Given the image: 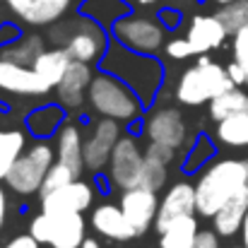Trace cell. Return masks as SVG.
<instances>
[{
  "instance_id": "cell-30",
  "label": "cell",
  "mask_w": 248,
  "mask_h": 248,
  "mask_svg": "<svg viewBox=\"0 0 248 248\" xmlns=\"http://www.w3.org/2000/svg\"><path fill=\"white\" fill-rule=\"evenodd\" d=\"M145 157L152 159V162L169 164L171 157H173V147H166V145H159V142H150V147L145 150Z\"/></svg>"
},
{
  "instance_id": "cell-6",
  "label": "cell",
  "mask_w": 248,
  "mask_h": 248,
  "mask_svg": "<svg viewBox=\"0 0 248 248\" xmlns=\"http://www.w3.org/2000/svg\"><path fill=\"white\" fill-rule=\"evenodd\" d=\"M113 34L121 44H125L130 51L138 53H155L164 44V24L142 15H130L118 19L113 24Z\"/></svg>"
},
{
  "instance_id": "cell-35",
  "label": "cell",
  "mask_w": 248,
  "mask_h": 248,
  "mask_svg": "<svg viewBox=\"0 0 248 248\" xmlns=\"http://www.w3.org/2000/svg\"><path fill=\"white\" fill-rule=\"evenodd\" d=\"M5 217H7V195H5V190L0 186V229L5 227Z\"/></svg>"
},
{
  "instance_id": "cell-11",
  "label": "cell",
  "mask_w": 248,
  "mask_h": 248,
  "mask_svg": "<svg viewBox=\"0 0 248 248\" xmlns=\"http://www.w3.org/2000/svg\"><path fill=\"white\" fill-rule=\"evenodd\" d=\"M198 212V198H195V186L193 183H176L166 190L164 200L159 202V212H157V219H155V229L157 232H164L166 227L178 219V217H188Z\"/></svg>"
},
{
  "instance_id": "cell-13",
  "label": "cell",
  "mask_w": 248,
  "mask_h": 248,
  "mask_svg": "<svg viewBox=\"0 0 248 248\" xmlns=\"http://www.w3.org/2000/svg\"><path fill=\"white\" fill-rule=\"evenodd\" d=\"M147 138L150 142H159L166 147H181L186 140V121L178 108H157L147 118Z\"/></svg>"
},
{
  "instance_id": "cell-26",
  "label": "cell",
  "mask_w": 248,
  "mask_h": 248,
  "mask_svg": "<svg viewBox=\"0 0 248 248\" xmlns=\"http://www.w3.org/2000/svg\"><path fill=\"white\" fill-rule=\"evenodd\" d=\"M215 15L222 19V24L227 27V31L234 36L239 29L248 27V0H232V2H224Z\"/></svg>"
},
{
  "instance_id": "cell-39",
  "label": "cell",
  "mask_w": 248,
  "mask_h": 248,
  "mask_svg": "<svg viewBox=\"0 0 248 248\" xmlns=\"http://www.w3.org/2000/svg\"><path fill=\"white\" fill-rule=\"evenodd\" d=\"M217 2H219V5H224V2H232V0H217Z\"/></svg>"
},
{
  "instance_id": "cell-41",
  "label": "cell",
  "mask_w": 248,
  "mask_h": 248,
  "mask_svg": "<svg viewBox=\"0 0 248 248\" xmlns=\"http://www.w3.org/2000/svg\"><path fill=\"white\" fill-rule=\"evenodd\" d=\"M133 2H135V0H133Z\"/></svg>"
},
{
  "instance_id": "cell-3",
  "label": "cell",
  "mask_w": 248,
  "mask_h": 248,
  "mask_svg": "<svg viewBox=\"0 0 248 248\" xmlns=\"http://www.w3.org/2000/svg\"><path fill=\"white\" fill-rule=\"evenodd\" d=\"M89 104L96 113L113 118V121H133L140 113V101L138 96L121 82L106 73L92 78L89 84Z\"/></svg>"
},
{
  "instance_id": "cell-8",
  "label": "cell",
  "mask_w": 248,
  "mask_h": 248,
  "mask_svg": "<svg viewBox=\"0 0 248 248\" xmlns=\"http://www.w3.org/2000/svg\"><path fill=\"white\" fill-rule=\"evenodd\" d=\"M145 169V155L140 152L138 142L133 138H121L113 147V155L108 159V178L116 188L128 190L140 186V176Z\"/></svg>"
},
{
  "instance_id": "cell-27",
  "label": "cell",
  "mask_w": 248,
  "mask_h": 248,
  "mask_svg": "<svg viewBox=\"0 0 248 248\" xmlns=\"http://www.w3.org/2000/svg\"><path fill=\"white\" fill-rule=\"evenodd\" d=\"M75 178H80L70 166L65 164H53L51 166V171L46 173V178H44V186H41V190H39V195L44 198V195H48V193H53V190H58V188H63V186H68L70 181H75Z\"/></svg>"
},
{
  "instance_id": "cell-25",
  "label": "cell",
  "mask_w": 248,
  "mask_h": 248,
  "mask_svg": "<svg viewBox=\"0 0 248 248\" xmlns=\"http://www.w3.org/2000/svg\"><path fill=\"white\" fill-rule=\"evenodd\" d=\"M24 152V133L19 130H0V178L10 173L12 164Z\"/></svg>"
},
{
  "instance_id": "cell-19",
  "label": "cell",
  "mask_w": 248,
  "mask_h": 248,
  "mask_svg": "<svg viewBox=\"0 0 248 248\" xmlns=\"http://www.w3.org/2000/svg\"><path fill=\"white\" fill-rule=\"evenodd\" d=\"M82 135H80V128L75 125H63L58 130V140H56V155H58V162L65 166H70L78 176H82L84 169V155H82Z\"/></svg>"
},
{
  "instance_id": "cell-33",
  "label": "cell",
  "mask_w": 248,
  "mask_h": 248,
  "mask_svg": "<svg viewBox=\"0 0 248 248\" xmlns=\"http://www.w3.org/2000/svg\"><path fill=\"white\" fill-rule=\"evenodd\" d=\"M0 248H39V241L31 234H22V236H15L10 244H5Z\"/></svg>"
},
{
  "instance_id": "cell-20",
  "label": "cell",
  "mask_w": 248,
  "mask_h": 248,
  "mask_svg": "<svg viewBox=\"0 0 248 248\" xmlns=\"http://www.w3.org/2000/svg\"><path fill=\"white\" fill-rule=\"evenodd\" d=\"M73 63V56L68 53V48H53V51H44L36 61H34V70L39 73V78L48 84L51 89L58 87V82L63 80L68 65Z\"/></svg>"
},
{
  "instance_id": "cell-12",
  "label": "cell",
  "mask_w": 248,
  "mask_h": 248,
  "mask_svg": "<svg viewBox=\"0 0 248 248\" xmlns=\"http://www.w3.org/2000/svg\"><path fill=\"white\" fill-rule=\"evenodd\" d=\"M0 89L10 92V94L36 96V94H46L51 87L39 78V73L34 68L0 58Z\"/></svg>"
},
{
  "instance_id": "cell-34",
  "label": "cell",
  "mask_w": 248,
  "mask_h": 248,
  "mask_svg": "<svg viewBox=\"0 0 248 248\" xmlns=\"http://www.w3.org/2000/svg\"><path fill=\"white\" fill-rule=\"evenodd\" d=\"M227 73H229V78L234 80V84L236 87H241V84H248V80H246V73H244V68L236 63V61H232L229 65H227Z\"/></svg>"
},
{
  "instance_id": "cell-15",
  "label": "cell",
  "mask_w": 248,
  "mask_h": 248,
  "mask_svg": "<svg viewBox=\"0 0 248 248\" xmlns=\"http://www.w3.org/2000/svg\"><path fill=\"white\" fill-rule=\"evenodd\" d=\"M229 36L227 27L222 24V19L217 15H195L190 27H188V41L193 46L195 56L210 53L215 48H219L224 44V39Z\"/></svg>"
},
{
  "instance_id": "cell-18",
  "label": "cell",
  "mask_w": 248,
  "mask_h": 248,
  "mask_svg": "<svg viewBox=\"0 0 248 248\" xmlns=\"http://www.w3.org/2000/svg\"><path fill=\"white\" fill-rule=\"evenodd\" d=\"M246 215H248V186L241 188L232 200H227L217 210V215L212 217V227H215V232L219 236L229 239V236H234V234L241 232Z\"/></svg>"
},
{
  "instance_id": "cell-21",
  "label": "cell",
  "mask_w": 248,
  "mask_h": 248,
  "mask_svg": "<svg viewBox=\"0 0 248 248\" xmlns=\"http://www.w3.org/2000/svg\"><path fill=\"white\" fill-rule=\"evenodd\" d=\"M200 229L193 215L173 219L164 232H159V248H193Z\"/></svg>"
},
{
  "instance_id": "cell-29",
  "label": "cell",
  "mask_w": 248,
  "mask_h": 248,
  "mask_svg": "<svg viewBox=\"0 0 248 248\" xmlns=\"http://www.w3.org/2000/svg\"><path fill=\"white\" fill-rule=\"evenodd\" d=\"M232 53H234V61L244 68L246 73V80H248V27L239 29L234 34V41H232Z\"/></svg>"
},
{
  "instance_id": "cell-16",
  "label": "cell",
  "mask_w": 248,
  "mask_h": 248,
  "mask_svg": "<svg viewBox=\"0 0 248 248\" xmlns=\"http://www.w3.org/2000/svg\"><path fill=\"white\" fill-rule=\"evenodd\" d=\"M92 227L96 234L111 239V241H130L138 236V229L130 224L125 212L118 205H99L92 212Z\"/></svg>"
},
{
  "instance_id": "cell-1",
  "label": "cell",
  "mask_w": 248,
  "mask_h": 248,
  "mask_svg": "<svg viewBox=\"0 0 248 248\" xmlns=\"http://www.w3.org/2000/svg\"><path fill=\"white\" fill-rule=\"evenodd\" d=\"M246 186H248L246 162H236V159L215 162L195 183L198 215L212 219L217 215V210Z\"/></svg>"
},
{
  "instance_id": "cell-5",
  "label": "cell",
  "mask_w": 248,
  "mask_h": 248,
  "mask_svg": "<svg viewBox=\"0 0 248 248\" xmlns=\"http://www.w3.org/2000/svg\"><path fill=\"white\" fill-rule=\"evenodd\" d=\"M51 166H53V150L46 142H36L27 152H22V157L12 164L10 173L5 176V183L19 195L39 193Z\"/></svg>"
},
{
  "instance_id": "cell-24",
  "label": "cell",
  "mask_w": 248,
  "mask_h": 248,
  "mask_svg": "<svg viewBox=\"0 0 248 248\" xmlns=\"http://www.w3.org/2000/svg\"><path fill=\"white\" fill-rule=\"evenodd\" d=\"M41 53H44V39L36 36V34H31V36H24V39H19V41L5 46V48L0 51V58H7V61H12V63H19V65H29V68H31L34 61H36Z\"/></svg>"
},
{
  "instance_id": "cell-40",
  "label": "cell",
  "mask_w": 248,
  "mask_h": 248,
  "mask_svg": "<svg viewBox=\"0 0 248 248\" xmlns=\"http://www.w3.org/2000/svg\"><path fill=\"white\" fill-rule=\"evenodd\" d=\"M246 169H248V159H246Z\"/></svg>"
},
{
  "instance_id": "cell-31",
  "label": "cell",
  "mask_w": 248,
  "mask_h": 248,
  "mask_svg": "<svg viewBox=\"0 0 248 248\" xmlns=\"http://www.w3.org/2000/svg\"><path fill=\"white\" fill-rule=\"evenodd\" d=\"M166 53H169L171 58H178V61H181V58H188V56H195L188 39H173V41L166 46Z\"/></svg>"
},
{
  "instance_id": "cell-22",
  "label": "cell",
  "mask_w": 248,
  "mask_h": 248,
  "mask_svg": "<svg viewBox=\"0 0 248 248\" xmlns=\"http://www.w3.org/2000/svg\"><path fill=\"white\" fill-rule=\"evenodd\" d=\"M248 111V94L239 87H232L227 92H222L219 96H215L210 101V118L212 121H224L229 116H236V113H246Z\"/></svg>"
},
{
  "instance_id": "cell-17",
  "label": "cell",
  "mask_w": 248,
  "mask_h": 248,
  "mask_svg": "<svg viewBox=\"0 0 248 248\" xmlns=\"http://www.w3.org/2000/svg\"><path fill=\"white\" fill-rule=\"evenodd\" d=\"M89 84H92V70L89 65L82 61H75L68 65L63 80L58 82V99L63 101V106L68 108H78L84 99V92H89Z\"/></svg>"
},
{
  "instance_id": "cell-14",
  "label": "cell",
  "mask_w": 248,
  "mask_h": 248,
  "mask_svg": "<svg viewBox=\"0 0 248 248\" xmlns=\"http://www.w3.org/2000/svg\"><path fill=\"white\" fill-rule=\"evenodd\" d=\"M92 200H94L92 186L75 178L68 186L44 195L41 207H44V212H84L92 205Z\"/></svg>"
},
{
  "instance_id": "cell-36",
  "label": "cell",
  "mask_w": 248,
  "mask_h": 248,
  "mask_svg": "<svg viewBox=\"0 0 248 248\" xmlns=\"http://www.w3.org/2000/svg\"><path fill=\"white\" fill-rule=\"evenodd\" d=\"M241 241H244V248H248V215L244 219V227H241Z\"/></svg>"
},
{
  "instance_id": "cell-10",
  "label": "cell",
  "mask_w": 248,
  "mask_h": 248,
  "mask_svg": "<svg viewBox=\"0 0 248 248\" xmlns=\"http://www.w3.org/2000/svg\"><path fill=\"white\" fill-rule=\"evenodd\" d=\"M121 210L125 212V217L130 219V224L138 229V234H145L159 212V202H157V193L142 186L128 188L121 195Z\"/></svg>"
},
{
  "instance_id": "cell-7",
  "label": "cell",
  "mask_w": 248,
  "mask_h": 248,
  "mask_svg": "<svg viewBox=\"0 0 248 248\" xmlns=\"http://www.w3.org/2000/svg\"><path fill=\"white\" fill-rule=\"evenodd\" d=\"M63 36L58 34L56 39H63V48H68V53L75 61L92 63L94 58L101 56L104 51V31L99 24H94L92 19H73L63 24Z\"/></svg>"
},
{
  "instance_id": "cell-9",
  "label": "cell",
  "mask_w": 248,
  "mask_h": 248,
  "mask_svg": "<svg viewBox=\"0 0 248 248\" xmlns=\"http://www.w3.org/2000/svg\"><path fill=\"white\" fill-rule=\"evenodd\" d=\"M121 140V125L113 118H101L99 123H94L92 135L84 140L82 155H84V166L92 171H99L104 166H108V159L113 155L116 142Z\"/></svg>"
},
{
  "instance_id": "cell-38",
  "label": "cell",
  "mask_w": 248,
  "mask_h": 248,
  "mask_svg": "<svg viewBox=\"0 0 248 248\" xmlns=\"http://www.w3.org/2000/svg\"><path fill=\"white\" fill-rule=\"evenodd\" d=\"M138 5H152V2H157V0H135Z\"/></svg>"
},
{
  "instance_id": "cell-37",
  "label": "cell",
  "mask_w": 248,
  "mask_h": 248,
  "mask_svg": "<svg viewBox=\"0 0 248 248\" xmlns=\"http://www.w3.org/2000/svg\"><path fill=\"white\" fill-rule=\"evenodd\" d=\"M80 248H101V246H99V244H96L94 239H84V244H82Z\"/></svg>"
},
{
  "instance_id": "cell-32",
  "label": "cell",
  "mask_w": 248,
  "mask_h": 248,
  "mask_svg": "<svg viewBox=\"0 0 248 248\" xmlns=\"http://www.w3.org/2000/svg\"><path fill=\"white\" fill-rule=\"evenodd\" d=\"M193 248H219V234L217 232H200Z\"/></svg>"
},
{
  "instance_id": "cell-23",
  "label": "cell",
  "mask_w": 248,
  "mask_h": 248,
  "mask_svg": "<svg viewBox=\"0 0 248 248\" xmlns=\"http://www.w3.org/2000/svg\"><path fill=\"white\" fill-rule=\"evenodd\" d=\"M217 140L227 147L234 150H246L248 147V111L229 116L217 123Z\"/></svg>"
},
{
  "instance_id": "cell-2",
  "label": "cell",
  "mask_w": 248,
  "mask_h": 248,
  "mask_svg": "<svg viewBox=\"0 0 248 248\" xmlns=\"http://www.w3.org/2000/svg\"><path fill=\"white\" fill-rule=\"evenodd\" d=\"M236 87L234 80L229 78L227 68L212 63L205 53L198 58L195 65L186 68L181 80L176 84V101L183 106H200V104H210L215 96H219L222 92Z\"/></svg>"
},
{
  "instance_id": "cell-4",
  "label": "cell",
  "mask_w": 248,
  "mask_h": 248,
  "mask_svg": "<svg viewBox=\"0 0 248 248\" xmlns=\"http://www.w3.org/2000/svg\"><path fill=\"white\" fill-rule=\"evenodd\" d=\"M82 212H41L31 219L29 234L51 248H80L84 244Z\"/></svg>"
},
{
  "instance_id": "cell-28",
  "label": "cell",
  "mask_w": 248,
  "mask_h": 248,
  "mask_svg": "<svg viewBox=\"0 0 248 248\" xmlns=\"http://www.w3.org/2000/svg\"><path fill=\"white\" fill-rule=\"evenodd\" d=\"M166 164L162 162H152L145 157V169H142V176H140V186L142 188H150V190H162L166 186Z\"/></svg>"
}]
</instances>
